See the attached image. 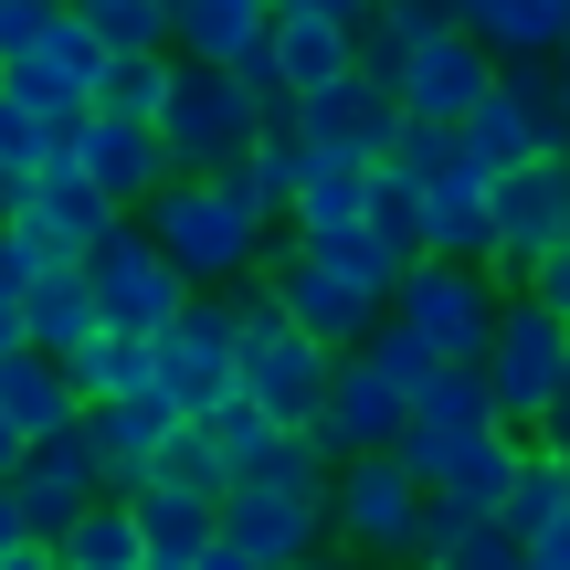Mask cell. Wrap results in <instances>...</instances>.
<instances>
[{
  "instance_id": "cell-1",
  "label": "cell",
  "mask_w": 570,
  "mask_h": 570,
  "mask_svg": "<svg viewBox=\"0 0 570 570\" xmlns=\"http://www.w3.org/2000/svg\"><path fill=\"white\" fill-rule=\"evenodd\" d=\"M138 223H148V244L202 285V296H233V285H254L275 265V223L254 212V190L233 180V169L223 180H169Z\"/></svg>"
},
{
  "instance_id": "cell-2",
  "label": "cell",
  "mask_w": 570,
  "mask_h": 570,
  "mask_svg": "<svg viewBox=\"0 0 570 570\" xmlns=\"http://www.w3.org/2000/svg\"><path fill=\"white\" fill-rule=\"evenodd\" d=\"M275 127V96L254 75H212V63H180V96H169L159 117V148L180 180H223V169H244L254 148H265Z\"/></svg>"
},
{
  "instance_id": "cell-3",
  "label": "cell",
  "mask_w": 570,
  "mask_h": 570,
  "mask_svg": "<svg viewBox=\"0 0 570 570\" xmlns=\"http://www.w3.org/2000/svg\"><path fill=\"white\" fill-rule=\"evenodd\" d=\"M423 508H433V487L402 465V454H360V465H338V487H327L338 560H348V570H412Z\"/></svg>"
},
{
  "instance_id": "cell-4",
  "label": "cell",
  "mask_w": 570,
  "mask_h": 570,
  "mask_svg": "<svg viewBox=\"0 0 570 570\" xmlns=\"http://www.w3.org/2000/svg\"><path fill=\"white\" fill-rule=\"evenodd\" d=\"M391 317H402L444 370H487L497 327H508V285H497L487 265H444V254H423V275L402 285V306H391Z\"/></svg>"
},
{
  "instance_id": "cell-5",
  "label": "cell",
  "mask_w": 570,
  "mask_h": 570,
  "mask_svg": "<svg viewBox=\"0 0 570 570\" xmlns=\"http://www.w3.org/2000/svg\"><path fill=\"white\" fill-rule=\"evenodd\" d=\"M454 138H465V169H475V180H518V169H539V159H570V138H560V75L508 63L497 96L475 106Z\"/></svg>"
},
{
  "instance_id": "cell-6",
  "label": "cell",
  "mask_w": 570,
  "mask_h": 570,
  "mask_svg": "<svg viewBox=\"0 0 570 570\" xmlns=\"http://www.w3.org/2000/svg\"><path fill=\"white\" fill-rule=\"evenodd\" d=\"M487 391H497V423L508 433H539L570 402V327L529 296V285L508 296V327H497V348H487Z\"/></svg>"
},
{
  "instance_id": "cell-7",
  "label": "cell",
  "mask_w": 570,
  "mask_h": 570,
  "mask_svg": "<svg viewBox=\"0 0 570 570\" xmlns=\"http://www.w3.org/2000/svg\"><path fill=\"white\" fill-rule=\"evenodd\" d=\"M85 285H96L106 327H127V338H169V327L202 306V285H190L159 244H148V223H127L117 244H96V254H85Z\"/></svg>"
},
{
  "instance_id": "cell-8",
  "label": "cell",
  "mask_w": 570,
  "mask_h": 570,
  "mask_svg": "<svg viewBox=\"0 0 570 570\" xmlns=\"http://www.w3.org/2000/svg\"><path fill=\"white\" fill-rule=\"evenodd\" d=\"M106 75H117V53H106V32L63 0L53 11V32L32 42L21 63H0V85H11L21 106H42L53 127H75V117H96V96H106Z\"/></svg>"
},
{
  "instance_id": "cell-9",
  "label": "cell",
  "mask_w": 570,
  "mask_h": 570,
  "mask_svg": "<svg viewBox=\"0 0 570 570\" xmlns=\"http://www.w3.org/2000/svg\"><path fill=\"white\" fill-rule=\"evenodd\" d=\"M159 402L180 412V423H212L223 402H244V338H233V306L223 296H202L159 338Z\"/></svg>"
},
{
  "instance_id": "cell-10",
  "label": "cell",
  "mask_w": 570,
  "mask_h": 570,
  "mask_svg": "<svg viewBox=\"0 0 570 570\" xmlns=\"http://www.w3.org/2000/svg\"><path fill=\"white\" fill-rule=\"evenodd\" d=\"M338 487V475H327ZM327 487H233L223 497V539L265 570H296V560H327L338 550V518H327Z\"/></svg>"
},
{
  "instance_id": "cell-11",
  "label": "cell",
  "mask_w": 570,
  "mask_h": 570,
  "mask_svg": "<svg viewBox=\"0 0 570 570\" xmlns=\"http://www.w3.org/2000/svg\"><path fill=\"white\" fill-rule=\"evenodd\" d=\"M265 275L285 285V317H296L317 348H338V360H360V348L381 338V317H391V306H370V296H360V285H348L338 265H317V254H306L296 233H275V265H265Z\"/></svg>"
},
{
  "instance_id": "cell-12",
  "label": "cell",
  "mask_w": 570,
  "mask_h": 570,
  "mask_svg": "<svg viewBox=\"0 0 570 570\" xmlns=\"http://www.w3.org/2000/svg\"><path fill=\"white\" fill-rule=\"evenodd\" d=\"M327 391H338V348H317L306 327H265V338H244V402L265 412V423L317 433Z\"/></svg>"
},
{
  "instance_id": "cell-13",
  "label": "cell",
  "mask_w": 570,
  "mask_h": 570,
  "mask_svg": "<svg viewBox=\"0 0 570 570\" xmlns=\"http://www.w3.org/2000/svg\"><path fill=\"white\" fill-rule=\"evenodd\" d=\"M570 244V159H539L518 180H497V285H539V265Z\"/></svg>"
},
{
  "instance_id": "cell-14",
  "label": "cell",
  "mask_w": 570,
  "mask_h": 570,
  "mask_svg": "<svg viewBox=\"0 0 570 570\" xmlns=\"http://www.w3.org/2000/svg\"><path fill=\"white\" fill-rule=\"evenodd\" d=\"M402 127L412 117H402V96H391L381 75H348V85H327V96H296V138L317 148V159H338V169H381Z\"/></svg>"
},
{
  "instance_id": "cell-15",
  "label": "cell",
  "mask_w": 570,
  "mask_h": 570,
  "mask_svg": "<svg viewBox=\"0 0 570 570\" xmlns=\"http://www.w3.org/2000/svg\"><path fill=\"white\" fill-rule=\"evenodd\" d=\"M497 75H508V63H497L475 32H433V42L402 53V85H391V96H402V117H423V127H465L475 106L497 96Z\"/></svg>"
},
{
  "instance_id": "cell-16",
  "label": "cell",
  "mask_w": 570,
  "mask_h": 570,
  "mask_svg": "<svg viewBox=\"0 0 570 570\" xmlns=\"http://www.w3.org/2000/svg\"><path fill=\"white\" fill-rule=\"evenodd\" d=\"M11 497H21V518H32V539L53 550V539H75L117 487H106V465H96V444H85V433H53V444H32V465H21Z\"/></svg>"
},
{
  "instance_id": "cell-17",
  "label": "cell",
  "mask_w": 570,
  "mask_h": 570,
  "mask_svg": "<svg viewBox=\"0 0 570 570\" xmlns=\"http://www.w3.org/2000/svg\"><path fill=\"white\" fill-rule=\"evenodd\" d=\"M63 159H75L85 180H96L106 202L127 212V223H138V212L159 202L169 180H180V169H169V148H159V127H127V117H85L75 138H63Z\"/></svg>"
},
{
  "instance_id": "cell-18",
  "label": "cell",
  "mask_w": 570,
  "mask_h": 570,
  "mask_svg": "<svg viewBox=\"0 0 570 570\" xmlns=\"http://www.w3.org/2000/svg\"><path fill=\"white\" fill-rule=\"evenodd\" d=\"M402 433H412V402L370 360H338V391H327V412H317V444L338 454V465H360V454H402Z\"/></svg>"
},
{
  "instance_id": "cell-19",
  "label": "cell",
  "mask_w": 570,
  "mask_h": 570,
  "mask_svg": "<svg viewBox=\"0 0 570 570\" xmlns=\"http://www.w3.org/2000/svg\"><path fill=\"white\" fill-rule=\"evenodd\" d=\"M11 223H42V233H53V244L75 254V265H85L96 244H117V233H127V212L106 202V190L85 180L75 159H53L42 180H21V212H11Z\"/></svg>"
},
{
  "instance_id": "cell-20",
  "label": "cell",
  "mask_w": 570,
  "mask_h": 570,
  "mask_svg": "<svg viewBox=\"0 0 570 570\" xmlns=\"http://www.w3.org/2000/svg\"><path fill=\"white\" fill-rule=\"evenodd\" d=\"M169 433H180V412H169L159 391H148V402H106V412H85V444H96V465H106V487H117V497H138L148 475H159Z\"/></svg>"
},
{
  "instance_id": "cell-21",
  "label": "cell",
  "mask_w": 570,
  "mask_h": 570,
  "mask_svg": "<svg viewBox=\"0 0 570 570\" xmlns=\"http://www.w3.org/2000/svg\"><path fill=\"white\" fill-rule=\"evenodd\" d=\"M423 254H444V265H487V275H497V180L444 169V180L423 190Z\"/></svg>"
},
{
  "instance_id": "cell-22",
  "label": "cell",
  "mask_w": 570,
  "mask_h": 570,
  "mask_svg": "<svg viewBox=\"0 0 570 570\" xmlns=\"http://www.w3.org/2000/svg\"><path fill=\"white\" fill-rule=\"evenodd\" d=\"M127 518H138V539H148V570H202L212 550H223V497L138 487V497H127Z\"/></svg>"
},
{
  "instance_id": "cell-23",
  "label": "cell",
  "mask_w": 570,
  "mask_h": 570,
  "mask_svg": "<svg viewBox=\"0 0 570 570\" xmlns=\"http://www.w3.org/2000/svg\"><path fill=\"white\" fill-rule=\"evenodd\" d=\"M0 412L21 423V444H53V433H85V391L63 360H42V348H21V360H0Z\"/></svg>"
},
{
  "instance_id": "cell-24",
  "label": "cell",
  "mask_w": 570,
  "mask_h": 570,
  "mask_svg": "<svg viewBox=\"0 0 570 570\" xmlns=\"http://www.w3.org/2000/svg\"><path fill=\"white\" fill-rule=\"evenodd\" d=\"M265 42H275V0H180V63L233 75V63H254Z\"/></svg>"
},
{
  "instance_id": "cell-25",
  "label": "cell",
  "mask_w": 570,
  "mask_h": 570,
  "mask_svg": "<svg viewBox=\"0 0 570 570\" xmlns=\"http://www.w3.org/2000/svg\"><path fill=\"white\" fill-rule=\"evenodd\" d=\"M370 202H381V169H338V159H317V180L296 190V244L306 254H327V244H348V233H370Z\"/></svg>"
},
{
  "instance_id": "cell-26",
  "label": "cell",
  "mask_w": 570,
  "mask_h": 570,
  "mask_svg": "<svg viewBox=\"0 0 570 570\" xmlns=\"http://www.w3.org/2000/svg\"><path fill=\"white\" fill-rule=\"evenodd\" d=\"M275 75H285V96H327V85H348L360 75V32H327V21H285L275 11Z\"/></svg>"
},
{
  "instance_id": "cell-27",
  "label": "cell",
  "mask_w": 570,
  "mask_h": 570,
  "mask_svg": "<svg viewBox=\"0 0 570 570\" xmlns=\"http://www.w3.org/2000/svg\"><path fill=\"white\" fill-rule=\"evenodd\" d=\"M21 306H32V348H42V360H85V348L106 338V306H96V285H85V265L75 275H42Z\"/></svg>"
},
{
  "instance_id": "cell-28",
  "label": "cell",
  "mask_w": 570,
  "mask_h": 570,
  "mask_svg": "<svg viewBox=\"0 0 570 570\" xmlns=\"http://www.w3.org/2000/svg\"><path fill=\"white\" fill-rule=\"evenodd\" d=\"M412 433H444V444H475V433H508L497 423V391H487V370H444V381L412 402Z\"/></svg>"
},
{
  "instance_id": "cell-29",
  "label": "cell",
  "mask_w": 570,
  "mask_h": 570,
  "mask_svg": "<svg viewBox=\"0 0 570 570\" xmlns=\"http://www.w3.org/2000/svg\"><path fill=\"white\" fill-rule=\"evenodd\" d=\"M560 11H570V0H487L475 42H487L497 63H550L560 53Z\"/></svg>"
},
{
  "instance_id": "cell-30",
  "label": "cell",
  "mask_w": 570,
  "mask_h": 570,
  "mask_svg": "<svg viewBox=\"0 0 570 570\" xmlns=\"http://www.w3.org/2000/svg\"><path fill=\"white\" fill-rule=\"evenodd\" d=\"M169 96H180V53H117V75H106L96 117H127V127H159Z\"/></svg>"
},
{
  "instance_id": "cell-31",
  "label": "cell",
  "mask_w": 570,
  "mask_h": 570,
  "mask_svg": "<svg viewBox=\"0 0 570 570\" xmlns=\"http://www.w3.org/2000/svg\"><path fill=\"white\" fill-rule=\"evenodd\" d=\"M106 32V53H180V0H75Z\"/></svg>"
},
{
  "instance_id": "cell-32",
  "label": "cell",
  "mask_w": 570,
  "mask_h": 570,
  "mask_svg": "<svg viewBox=\"0 0 570 570\" xmlns=\"http://www.w3.org/2000/svg\"><path fill=\"white\" fill-rule=\"evenodd\" d=\"M560 518H570V465L529 444V465H518V487H508V518H497V529H508V539H550Z\"/></svg>"
},
{
  "instance_id": "cell-33",
  "label": "cell",
  "mask_w": 570,
  "mask_h": 570,
  "mask_svg": "<svg viewBox=\"0 0 570 570\" xmlns=\"http://www.w3.org/2000/svg\"><path fill=\"white\" fill-rule=\"evenodd\" d=\"M53 560L63 570H148V539H138V518H127V497H106L75 539H53Z\"/></svg>"
},
{
  "instance_id": "cell-34",
  "label": "cell",
  "mask_w": 570,
  "mask_h": 570,
  "mask_svg": "<svg viewBox=\"0 0 570 570\" xmlns=\"http://www.w3.org/2000/svg\"><path fill=\"white\" fill-rule=\"evenodd\" d=\"M75 127H85V117H75ZM75 127H53L42 106H21L11 85H0V169H11V180H42V169L63 159V138H75Z\"/></svg>"
},
{
  "instance_id": "cell-35",
  "label": "cell",
  "mask_w": 570,
  "mask_h": 570,
  "mask_svg": "<svg viewBox=\"0 0 570 570\" xmlns=\"http://www.w3.org/2000/svg\"><path fill=\"white\" fill-rule=\"evenodd\" d=\"M148 487H169V497H233V465H223V444H212V423H180V433H169V454H159Z\"/></svg>"
},
{
  "instance_id": "cell-36",
  "label": "cell",
  "mask_w": 570,
  "mask_h": 570,
  "mask_svg": "<svg viewBox=\"0 0 570 570\" xmlns=\"http://www.w3.org/2000/svg\"><path fill=\"white\" fill-rule=\"evenodd\" d=\"M360 360H370V370H381V381H391V391H402V402H423V391H433V381H444V360H433V348H423V338H412V327H402V317H381V338H370V348H360Z\"/></svg>"
},
{
  "instance_id": "cell-37",
  "label": "cell",
  "mask_w": 570,
  "mask_h": 570,
  "mask_svg": "<svg viewBox=\"0 0 570 570\" xmlns=\"http://www.w3.org/2000/svg\"><path fill=\"white\" fill-rule=\"evenodd\" d=\"M370 32L381 42H433V32H465V21H454V0H381V11H370Z\"/></svg>"
},
{
  "instance_id": "cell-38",
  "label": "cell",
  "mask_w": 570,
  "mask_h": 570,
  "mask_svg": "<svg viewBox=\"0 0 570 570\" xmlns=\"http://www.w3.org/2000/svg\"><path fill=\"white\" fill-rule=\"evenodd\" d=\"M370 233H381V244H402V254H423V180H391V169H381V202H370Z\"/></svg>"
},
{
  "instance_id": "cell-39",
  "label": "cell",
  "mask_w": 570,
  "mask_h": 570,
  "mask_svg": "<svg viewBox=\"0 0 570 570\" xmlns=\"http://www.w3.org/2000/svg\"><path fill=\"white\" fill-rule=\"evenodd\" d=\"M265 433H285V423H265L254 402H223V412H212V444H223V465H254V454H265Z\"/></svg>"
},
{
  "instance_id": "cell-40",
  "label": "cell",
  "mask_w": 570,
  "mask_h": 570,
  "mask_svg": "<svg viewBox=\"0 0 570 570\" xmlns=\"http://www.w3.org/2000/svg\"><path fill=\"white\" fill-rule=\"evenodd\" d=\"M444 570H529V539H508V529H475L465 550H454Z\"/></svg>"
},
{
  "instance_id": "cell-41",
  "label": "cell",
  "mask_w": 570,
  "mask_h": 570,
  "mask_svg": "<svg viewBox=\"0 0 570 570\" xmlns=\"http://www.w3.org/2000/svg\"><path fill=\"white\" fill-rule=\"evenodd\" d=\"M285 21H327V32H370V11L381 0H275Z\"/></svg>"
},
{
  "instance_id": "cell-42",
  "label": "cell",
  "mask_w": 570,
  "mask_h": 570,
  "mask_svg": "<svg viewBox=\"0 0 570 570\" xmlns=\"http://www.w3.org/2000/svg\"><path fill=\"white\" fill-rule=\"evenodd\" d=\"M32 348V306H21V285H0V360H21Z\"/></svg>"
},
{
  "instance_id": "cell-43",
  "label": "cell",
  "mask_w": 570,
  "mask_h": 570,
  "mask_svg": "<svg viewBox=\"0 0 570 570\" xmlns=\"http://www.w3.org/2000/svg\"><path fill=\"white\" fill-rule=\"evenodd\" d=\"M529 296H539V306H550V317L570 327V244L550 254V265H539V285H529Z\"/></svg>"
},
{
  "instance_id": "cell-44",
  "label": "cell",
  "mask_w": 570,
  "mask_h": 570,
  "mask_svg": "<svg viewBox=\"0 0 570 570\" xmlns=\"http://www.w3.org/2000/svg\"><path fill=\"white\" fill-rule=\"evenodd\" d=\"M21 465H32V444H21V423L0 412V487H21Z\"/></svg>"
},
{
  "instance_id": "cell-45",
  "label": "cell",
  "mask_w": 570,
  "mask_h": 570,
  "mask_svg": "<svg viewBox=\"0 0 570 570\" xmlns=\"http://www.w3.org/2000/svg\"><path fill=\"white\" fill-rule=\"evenodd\" d=\"M529 570H570V518H560L550 539H529Z\"/></svg>"
},
{
  "instance_id": "cell-46",
  "label": "cell",
  "mask_w": 570,
  "mask_h": 570,
  "mask_svg": "<svg viewBox=\"0 0 570 570\" xmlns=\"http://www.w3.org/2000/svg\"><path fill=\"white\" fill-rule=\"evenodd\" d=\"M21 539H32V518H21V497H11V487H0V560H11V550H21Z\"/></svg>"
},
{
  "instance_id": "cell-47",
  "label": "cell",
  "mask_w": 570,
  "mask_h": 570,
  "mask_svg": "<svg viewBox=\"0 0 570 570\" xmlns=\"http://www.w3.org/2000/svg\"><path fill=\"white\" fill-rule=\"evenodd\" d=\"M529 444H539V454H560V465H570V402H560V412H550V423H539V433H529Z\"/></svg>"
},
{
  "instance_id": "cell-48",
  "label": "cell",
  "mask_w": 570,
  "mask_h": 570,
  "mask_svg": "<svg viewBox=\"0 0 570 570\" xmlns=\"http://www.w3.org/2000/svg\"><path fill=\"white\" fill-rule=\"evenodd\" d=\"M0 570H63V560H53V550H42V539H21V550H11V560H0Z\"/></svg>"
},
{
  "instance_id": "cell-49",
  "label": "cell",
  "mask_w": 570,
  "mask_h": 570,
  "mask_svg": "<svg viewBox=\"0 0 570 570\" xmlns=\"http://www.w3.org/2000/svg\"><path fill=\"white\" fill-rule=\"evenodd\" d=\"M454 21H465V32H475V21H487V0H454Z\"/></svg>"
},
{
  "instance_id": "cell-50",
  "label": "cell",
  "mask_w": 570,
  "mask_h": 570,
  "mask_svg": "<svg viewBox=\"0 0 570 570\" xmlns=\"http://www.w3.org/2000/svg\"><path fill=\"white\" fill-rule=\"evenodd\" d=\"M560 138H570V63H560Z\"/></svg>"
},
{
  "instance_id": "cell-51",
  "label": "cell",
  "mask_w": 570,
  "mask_h": 570,
  "mask_svg": "<svg viewBox=\"0 0 570 570\" xmlns=\"http://www.w3.org/2000/svg\"><path fill=\"white\" fill-rule=\"evenodd\" d=\"M296 570H348V560H338V550H327V560H296Z\"/></svg>"
},
{
  "instance_id": "cell-52",
  "label": "cell",
  "mask_w": 570,
  "mask_h": 570,
  "mask_svg": "<svg viewBox=\"0 0 570 570\" xmlns=\"http://www.w3.org/2000/svg\"><path fill=\"white\" fill-rule=\"evenodd\" d=\"M560 63H570V11H560Z\"/></svg>"
}]
</instances>
